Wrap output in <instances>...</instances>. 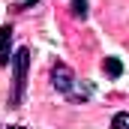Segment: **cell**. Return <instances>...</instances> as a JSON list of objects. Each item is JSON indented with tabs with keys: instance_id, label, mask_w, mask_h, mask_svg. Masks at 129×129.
Wrapping results in <instances>:
<instances>
[{
	"instance_id": "1",
	"label": "cell",
	"mask_w": 129,
	"mask_h": 129,
	"mask_svg": "<svg viewBox=\"0 0 129 129\" xmlns=\"http://www.w3.org/2000/svg\"><path fill=\"white\" fill-rule=\"evenodd\" d=\"M51 84L63 93V96H69V99H75V102H81V99H90V87L84 84L81 87V81L75 78V72L69 69L66 63H54L51 66Z\"/></svg>"
},
{
	"instance_id": "2",
	"label": "cell",
	"mask_w": 129,
	"mask_h": 129,
	"mask_svg": "<svg viewBox=\"0 0 129 129\" xmlns=\"http://www.w3.org/2000/svg\"><path fill=\"white\" fill-rule=\"evenodd\" d=\"M27 66H30V51L27 48H18L12 54V72H15V81H12V96L9 105H18L24 99V87H27Z\"/></svg>"
},
{
	"instance_id": "3",
	"label": "cell",
	"mask_w": 129,
	"mask_h": 129,
	"mask_svg": "<svg viewBox=\"0 0 129 129\" xmlns=\"http://www.w3.org/2000/svg\"><path fill=\"white\" fill-rule=\"evenodd\" d=\"M12 63V27L3 24L0 27V66Z\"/></svg>"
},
{
	"instance_id": "4",
	"label": "cell",
	"mask_w": 129,
	"mask_h": 129,
	"mask_svg": "<svg viewBox=\"0 0 129 129\" xmlns=\"http://www.w3.org/2000/svg\"><path fill=\"white\" fill-rule=\"evenodd\" d=\"M102 69L111 75V78H120V72H123V63L117 60V57H105V63H102Z\"/></svg>"
},
{
	"instance_id": "5",
	"label": "cell",
	"mask_w": 129,
	"mask_h": 129,
	"mask_svg": "<svg viewBox=\"0 0 129 129\" xmlns=\"http://www.w3.org/2000/svg\"><path fill=\"white\" fill-rule=\"evenodd\" d=\"M111 126H114V129H129V111H120V114H114Z\"/></svg>"
},
{
	"instance_id": "6",
	"label": "cell",
	"mask_w": 129,
	"mask_h": 129,
	"mask_svg": "<svg viewBox=\"0 0 129 129\" xmlns=\"http://www.w3.org/2000/svg\"><path fill=\"white\" fill-rule=\"evenodd\" d=\"M72 12L84 18V15H87V3H84V0H75V3H72Z\"/></svg>"
},
{
	"instance_id": "7",
	"label": "cell",
	"mask_w": 129,
	"mask_h": 129,
	"mask_svg": "<svg viewBox=\"0 0 129 129\" xmlns=\"http://www.w3.org/2000/svg\"><path fill=\"white\" fill-rule=\"evenodd\" d=\"M6 129H27V126H6Z\"/></svg>"
}]
</instances>
